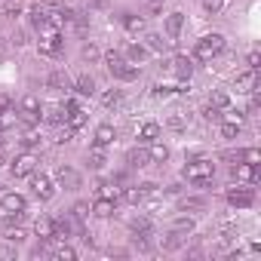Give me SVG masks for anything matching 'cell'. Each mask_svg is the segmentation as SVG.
Wrapping results in <instances>:
<instances>
[{"mask_svg":"<svg viewBox=\"0 0 261 261\" xmlns=\"http://www.w3.org/2000/svg\"><path fill=\"white\" fill-rule=\"evenodd\" d=\"M25 237H28V233H25L19 224H10V227H4V240H7V243H22Z\"/></svg>","mask_w":261,"mask_h":261,"instance_id":"obj_35","label":"cell"},{"mask_svg":"<svg viewBox=\"0 0 261 261\" xmlns=\"http://www.w3.org/2000/svg\"><path fill=\"white\" fill-rule=\"evenodd\" d=\"M200 114H203V120H218V117H221V111H218L215 105H209V101L203 105V111H200Z\"/></svg>","mask_w":261,"mask_h":261,"instance_id":"obj_43","label":"cell"},{"mask_svg":"<svg viewBox=\"0 0 261 261\" xmlns=\"http://www.w3.org/2000/svg\"><path fill=\"white\" fill-rule=\"evenodd\" d=\"M212 175H215V163L206 154L194 157V160H185V166H181V178L191 181V185H200V188H206L212 181Z\"/></svg>","mask_w":261,"mask_h":261,"instance_id":"obj_1","label":"cell"},{"mask_svg":"<svg viewBox=\"0 0 261 261\" xmlns=\"http://www.w3.org/2000/svg\"><path fill=\"white\" fill-rule=\"evenodd\" d=\"M89 212H92L95 218H111V215L117 212V197H108V194H98V197L92 200V206H89Z\"/></svg>","mask_w":261,"mask_h":261,"instance_id":"obj_11","label":"cell"},{"mask_svg":"<svg viewBox=\"0 0 261 261\" xmlns=\"http://www.w3.org/2000/svg\"><path fill=\"white\" fill-rule=\"evenodd\" d=\"M0 7H4V4H0Z\"/></svg>","mask_w":261,"mask_h":261,"instance_id":"obj_51","label":"cell"},{"mask_svg":"<svg viewBox=\"0 0 261 261\" xmlns=\"http://www.w3.org/2000/svg\"><path fill=\"white\" fill-rule=\"evenodd\" d=\"M172 230H178V233H191V230H194V218H191V215H178V218L172 221Z\"/></svg>","mask_w":261,"mask_h":261,"instance_id":"obj_36","label":"cell"},{"mask_svg":"<svg viewBox=\"0 0 261 261\" xmlns=\"http://www.w3.org/2000/svg\"><path fill=\"white\" fill-rule=\"evenodd\" d=\"M19 120L25 123V126H37L40 120H43V101L34 95V92H28V95H22L19 98Z\"/></svg>","mask_w":261,"mask_h":261,"instance_id":"obj_4","label":"cell"},{"mask_svg":"<svg viewBox=\"0 0 261 261\" xmlns=\"http://www.w3.org/2000/svg\"><path fill=\"white\" fill-rule=\"evenodd\" d=\"M71 89H74L80 98H92V95L98 92V83H95L92 74H80L77 80H71Z\"/></svg>","mask_w":261,"mask_h":261,"instance_id":"obj_13","label":"cell"},{"mask_svg":"<svg viewBox=\"0 0 261 261\" xmlns=\"http://www.w3.org/2000/svg\"><path fill=\"white\" fill-rule=\"evenodd\" d=\"M86 166H89L92 172H101V169L108 166V154H105V148L89 145V151H86Z\"/></svg>","mask_w":261,"mask_h":261,"instance_id":"obj_21","label":"cell"},{"mask_svg":"<svg viewBox=\"0 0 261 261\" xmlns=\"http://www.w3.org/2000/svg\"><path fill=\"white\" fill-rule=\"evenodd\" d=\"M80 56H83V62H98V59H101V49H98V46H92V43H86Z\"/></svg>","mask_w":261,"mask_h":261,"instance_id":"obj_39","label":"cell"},{"mask_svg":"<svg viewBox=\"0 0 261 261\" xmlns=\"http://www.w3.org/2000/svg\"><path fill=\"white\" fill-rule=\"evenodd\" d=\"M120 98H123V89L114 86V89H108V92L101 95V105H105V108H114V105H120Z\"/></svg>","mask_w":261,"mask_h":261,"instance_id":"obj_37","label":"cell"},{"mask_svg":"<svg viewBox=\"0 0 261 261\" xmlns=\"http://www.w3.org/2000/svg\"><path fill=\"white\" fill-rule=\"evenodd\" d=\"M181 243H185V233H178V230H169L166 237H160V249L163 252H178Z\"/></svg>","mask_w":261,"mask_h":261,"instance_id":"obj_28","label":"cell"},{"mask_svg":"<svg viewBox=\"0 0 261 261\" xmlns=\"http://www.w3.org/2000/svg\"><path fill=\"white\" fill-rule=\"evenodd\" d=\"M37 145H40L37 133H31V129H25V133H22V148H25V151H34Z\"/></svg>","mask_w":261,"mask_h":261,"instance_id":"obj_38","label":"cell"},{"mask_svg":"<svg viewBox=\"0 0 261 261\" xmlns=\"http://www.w3.org/2000/svg\"><path fill=\"white\" fill-rule=\"evenodd\" d=\"M237 92H255V71H246L237 77Z\"/></svg>","mask_w":261,"mask_h":261,"instance_id":"obj_33","label":"cell"},{"mask_svg":"<svg viewBox=\"0 0 261 261\" xmlns=\"http://www.w3.org/2000/svg\"><path fill=\"white\" fill-rule=\"evenodd\" d=\"M86 4H89L92 10H105V7H108V0H86Z\"/></svg>","mask_w":261,"mask_h":261,"instance_id":"obj_47","label":"cell"},{"mask_svg":"<svg viewBox=\"0 0 261 261\" xmlns=\"http://www.w3.org/2000/svg\"><path fill=\"white\" fill-rule=\"evenodd\" d=\"M169 157H172V151H169L163 142H154V145H148V160H151V163H157V166H166V163H169Z\"/></svg>","mask_w":261,"mask_h":261,"instance_id":"obj_22","label":"cell"},{"mask_svg":"<svg viewBox=\"0 0 261 261\" xmlns=\"http://www.w3.org/2000/svg\"><path fill=\"white\" fill-rule=\"evenodd\" d=\"M233 160H243V163L258 166V163H261V151H258V148H243V151H237V157H233Z\"/></svg>","mask_w":261,"mask_h":261,"instance_id":"obj_34","label":"cell"},{"mask_svg":"<svg viewBox=\"0 0 261 261\" xmlns=\"http://www.w3.org/2000/svg\"><path fill=\"white\" fill-rule=\"evenodd\" d=\"M114 139H117V129H114L111 123L95 126V133H92V145H95V148H111Z\"/></svg>","mask_w":261,"mask_h":261,"instance_id":"obj_15","label":"cell"},{"mask_svg":"<svg viewBox=\"0 0 261 261\" xmlns=\"http://www.w3.org/2000/svg\"><path fill=\"white\" fill-rule=\"evenodd\" d=\"M148 4H163V0H148Z\"/></svg>","mask_w":261,"mask_h":261,"instance_id":"obj_50","label":"cell"},{"mask_svg":"<svg viewBox=\"0 0 261 261\" xmlns=\"http://www.w3.org/2000/svg\"><path fill=\"white\" fill-rule=\"evenodd\" d=\"M230 178H233V181H243V185H255V178H258V166L237 160V163L230 166Z\"/></svg>","mask_w":261,"mask_h":261,"instance_id":"obj_12","label":"cell"},{"mask_svg":"<svg viewBox=\"0 0 261 261\" xmlns=\"http://www.w3.org/2000/svg\"><path fill=\"white\" fill-rule=\"evenodd\" d=\"M209 105H215L218 111L230 108V92H227V89H212V92H209Z\"/></svg>","mask_w":261,"mask_h":261,"instance_id":"obj_30","label":"cell"},{"mask_svg":"<svg viewBox=\"0 0 261 261\" xmlns=\"http://www.w3.org/2000/svg\"><path fill=\"white\" fill-rule=\"evenodd\" d=\"M178 209L181 212H206L209 200L206 197H185V200H178Z\"/></svg>","mask_w":261,"mask_h":261,"instance_id":"obj_25","label":"cell"},{"mask_svg":"<svg viewBox=\"0 0 261 261\" xmlns=\"http://www.w3.org/2000/svg\"><path fill=\"white\" fill-rule=\"evenodd\" d=\"M0 209H4V212H25V209H28V200H25L22 194L10 191V194L0 197Z\"/></svg>","mask_w":261,"mask_h":261,"instance_id":"obj_18","label":"cell"},{"mask_svg":"<svg viewBox=\"0 0 261 261\" xmlns=\"http://www.w3.org/2000/svg\"><path fill=\"white\" fill-rule=\"evenodd\" d=\"M68 215H71L77 224H83V221H86V215H89V203H86V200H77V203L68 209Z\"/></svg>","mask_w":261,"mask_h":261,"instance_id":"obj_32","label":"cell"},{"mask_svg":"<svg viewBox=\"0 0 261 261\" xmlns=\"http://www.w3.org/2000/svg\"><path fill=\"white\" fill-rule=\"evenodd\" d=\"M148 56H151V53H148L145 43H126V46H123V59H126V62H133V65H142Z\"/></svg>","mask_w":261,"mask_h":261,"instance_id":"obj_20","label":"cell"},{"mask_svg":"<svg viewBox=\"0 0 261 261\" xmlns=\"http://www.w3.org/2000/svg\"><path fill=\"white\" fill-rule=\"evenodd\" d=\"M203 10H206L209 16H215V13L224 10V0H203Z\"/></svg>","mask_w":261,"mask_h":261,"instance_id":"obj_42","label":"cell"},{"mask_svg":"<svg viewBox=\"0 0 261 261\" xmlns=\"http://www.w3.org/2000/svg\"><path fill=\"white\" fill-rule=\"evenodd\" d=\"M172 71H175V77L181 80V83H188L191 77H194V59L191 56H172Z\"/></svg>","mask_w":261,"mask_h":261,"instance_id":"obj_14","label":"cell"},{"mask_svg":"<svg viewBox=\"0 0 261 261\" xmlns=\"http://www.w3.org/2000/svg\"><path fill=\"white\" fill-rule=\"evenodd\" d=\"M188 123H191V117H188L185 111H175V114H169V120H166V129H172V133H185V129H188Z\"/></svg>","mask_w":261,"mask_h":261,"instance_id":"obj_29","label":"cell"},{"mask_svg":"<svg viewBox=\"0 0 261 261\" xmlns=\"http://www.w3.org/2000/svg\"><path fill=\"white\" fill-rule=\"evenodd\" d=\"M46 86H49V89H59V92H65V89H71V77H68L65 71H49V77H46Z\"/></svg>","mask_w":261,"mask_h":261,"instance_id":"obj_27","label":"cell"},{"mask_svg":"<svg viewBox=\"0 0 261 261\" xmlns=\"http://www.w3.org/2000/svg\"><path fill=\"white\" fill-rule=\"evenodd\" d=\"M172 92H178V89H175V86H154V95H157V98H169Z\"/></svg>","mask_w":261,"mask_h":261,"instance_id":"obj_46","label":"cell"},{"mask_svg":"<svg viewBox=\"0 0 261 261\" xmlns=\"http://www.w3.org/2000/svg\"><path fill=\"white\" fill-rule=\"evenodd\" d=\"M37 53L40 56H46V59H56L59 53H62V34L59 31H43L40 34V40H37Z\"/></svg>","mask_w":261,"mask_h":261,"instance_id":"obj_7","label":"cell"},{"mask_svg":"<svg viewBox=\"0 0 261 261\" xmlns=\"http://www.w3.org/2000/svg\"><path fill=\"white\" fill-rule=\"evenodd\" d=\"M120 25H123L126 34H139V31H145V16L126 10V13H120Z\"/></svg>","mask_w":261,"mask_h":261,"instance_id":"obj_19","label":"cell"},{"mask_svg":"<svg viewBox=\"0 0 261 261\" xmlns=\"http://www.w3.org/2000/svg\"><path fill=\"white\" fill-rule=\"evenodd\" d=\"M46 123H53V126H62V123H65V108H49V114H46Z\"/></svg>","mask_w":261,"mask_h":261,"instance_id":"obj_40","label":"cell"},{"mask_svg":"<svg viewBox=\"0 0 261 261\" xmlns=\"http://www.w3.org/2000/svg\"><path fill=\"white\" fill-rule=\"evenodd\" d=\"M145 46H148V53H166L172 43L163 37V34H157V31H151L148 37H145Z\"/></svg>","mask_w":261,"mask_h":261,"instance_id":"obj_26","label":"cell"},{"mask_svg":"<svg viewBox=\"0 0 261 261\" xmlns=\"http://www.w3.org/2000/svg\"><path fill=\"white\" fill-rule=\"evenodd\" d=\"M123 163H126V169H133V172H136V169H145V166H148L151 160H148V151L136 145V148H129V151H126Z\"/></svg>","mask_w":261,"mask_h":261,"instance_id":"obj_16","label":"cell"},{"mask_svg":"<svg viewBox=\"0 0 261 261\" xmlns=\"http://www.w3.org/2000/svg\"><path fill=\"white\" fill-rule=\"evenodd\" d=\"M136 142L139 145H154V142H160V123L157 120H145L139 129H136Z\"/></svg>","mask_w":261,"mask_h":261,"instance_id":"obj_10","label":"cell"},{"mask_svg":"<svg viewBox=\"0 0 261 261\" xmlns=\"http://www.w3.org/2000/svg\"><path fill=\"white\" fill-rule=\"evenodd\" d=\"M221 53H224V37L221 34H203L194 43V59H200V62H212Z\"/></svg>","mask_w":261,"mask_h":261,"instance_id":"obj_3","label":"cell"},{"mask_svg":"<svg viewBox=\"0 0 261 261\" xmlns=\"http://www.w3.org/2000/svg\"><path fill=\"white\" fill-rule=\"evenodd\" d=\"M221 114H224V120H230V123H240V126H243V120H246V114H243V111H237L233 105H230V108H224Z\"/></svg>","mask_w":261,"mask_h":261,"instance_id":"obj_41","label":"cell"},{"mask_svg":"<svg viewBox=\"0 0 261 261\" xmlns=\"http://www.w3.org/2000/svg\"><path fill=\"white\" fill-rule=\"evenodd\" d=\"M34 233H37V240H46V243H49V240H56V221H53V218H46V215H43V218H37Z\"/></svg>","mask_w":261,"mask_h":261,"instance_id":"obj_23","label":"cell"},{"mask_svg":"<svg viewBox=\"0 0 261 261\" xmlns=\"http://www.w3.org/2000/svg\"><path fill=\"white\" fill-rule=\"evenodd\" d=\"M218 133H221V139H224V142H237V136H240V123L221 120V126H218Z\"/></svg>","mask_w":261,"mask_h":261,"instance_id":"obj_31","label":"cell"},{"mask_svg":"<svg viewBox=\"0 0 261 261\" xmlns=\"http://www.w3.org/2000/svg\"><path fill=\"white\" fill-rule=\"evenodd\" d=\"M0 56H4V40H0Z\"/></svg>","mask_w":261,"mask_h":261,"instance_id":"obj_49","label":"cell"},{"mask_svg":"<svg viewBox=\"0 0 261 261\" xmlns=\"http://www.w3.org/2000/svg\"><path fill=\"white\" fill-rule=\"evenodd\" d=\"M53 255H56V258H62V261H65V258H68V261H71V258H77V252H74L71 246H59Z\"/></svg>","mask_w":261,"mask_h":261,"instance_id":"obj_44","label":"cell"},{"mask_svg":"<svg viewBox=\"0 0 261 261\" xmlns=\"http://www.w3.org/2000/svg\"><path fill=\"white\" fill-rule=\"evenodd\" d=\"M31 194H34L37 200H43V203H46V200H53V197H56V181H53L49 175H43V172H40V175H34V172H31Z\"/></svg>","mask_w":261,"mask_h":261,"instance_id":"obj_8","label":"cell"},{"mask_svg":"<svg viewBox=\"0 0 261 261\" xmlns=\"http://www.w3.org/2000/svg\"><path fill=\"white\" fill-rule=\"evenodd\" d=\"M120 191H123V200H126L129 206H142L145 197H148V194L142 191V185H126V188H120Z\"/></svg>","mask_w":261,"mask_h":261,"instance_id":"obj_24","label":"cell"},{"mask_svg":"<svg viewBox=\"0 0 261 261\" xmlns=\"http://www.w3.org/2000/svg\"><path fill=\"white\" fill-rule=\"evenodd\" d=\"M227 206H233V209H252L255 206V188L252 185H243V181H237V185H230L227 188Z\"/></svg>","mask_w":261,"mask_h":261,"instance_id":"obj_5","label":"cell"},{"mask_svg":"<svg viewBox=\"0 0 261 261\" xmlns=\"http://www.w3.org/2000/svg\"><path fill=\"white\" fill-rule=\"evenodd\" d=\"M105 65H108V74H111L114 80H120V83H136V80L142 77V68H139V65L126 62V59L117 56V53H108V56H105Z\"/></svg>","mask_w":261,"mask_h":261,"instance_id":"obj_2","label":"cell"},{"mask_svg":"<svg viewBox=\"0 0 261 261\" xmlns=\"http://www.w3.org/2000/svg\"><path fill=\"white\" fill-rule=\"evenodd\" d=\"M0 255H16V249H10V246H0Z\"/></svg>","mask_w":261,"mask_h":261,"instance_id":"obj_48","label":"cell"},{"mask_svg":"<svg viewBox=\"0 0 261 261\" xmlns=\"http://www.w3.org/2000/svg\"><path fill=\"white\" fill-rule=\"evenodd\" d=\"M163 28H166V40L175 43L181 37V28H185V13H169L166 22H163Z\"/></svg>","mask_w":261,"mask_h":261,"instance_id":"obj_17","label":"cell"},{"mask_svg":"<svg viewBox=\"0 0 261 261\" xmlns=\"http://www.w3.org/2000/svg\"><path fill=\"white\" fill-rule=\"evenodd\" d=\"M56 181H59L65 191H80V188H83V175H80L74 166H59V169H56Z\"/></svg>","mask_w":261,"mask_h":261,"instance_id":"obj_9","label":"cell"},{"mask_svg":"<svg viewBox=\"0 0 261 261\" xmlns=\"http://www.w3.org/2000/svg\"><path fill=\"white\" fill-rule=\"evenodd\" d=\"M37 163H40V157L34 151H22V154H16L10 160V175L13 178H25V175H31L37 169Z\"/></svg>","mask_w":261,"mask_h":261,"instance_id":"obj_6","label":"cell"},{"mask_svg":"<svg viewBox=\"0 0 261 261\" xmlns=\"http://www.w3.org/2000/svg\"><path fill=\"white\" fill-rule=\"evenodd\" d=\"M258 62H261V56H258V49H252V53L246 56V65H249V71H258Z\"/></svg>","mask_w":261,"mask_h":261,"instance_id":"obj_45","label":"cell"}]
</instances>
